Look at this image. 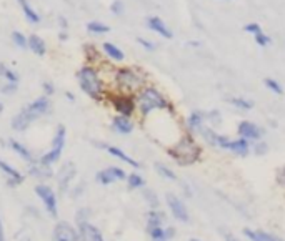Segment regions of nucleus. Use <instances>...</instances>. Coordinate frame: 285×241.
Segmentation results:
<instances>
[{"mask_svg": "<svg viewBox=\"0 0 285 241\" xmlns=\"http://www.w3.org/2000/svg\"><path fill=\"white\" fill-rule=\"evenodd\" d=\"M110 126L115 133H118V135H130L135 128V123H134V120L129 117L115 115L114 118H112Z\"/></svg>", "mask_w": 285, "mask_h": 241, "instance_id": "6ab92c4d", "label": "nucleus"}, {"mask_svg": "<svg viewBox=\"0 0 285 241\" xmlns=\"http://www.w3.org/2000/svg\"><path fill=\"white\" fill-rule=\"evenodd\" d=\"M2 113H4V103L0 102V115H2Z\"/></svg>", "mask_w": 285, "mask_h": 241, "instance_id": "bf43d9fd", "label": "nucleus"}, {"mask_svg": "<svg viewBox=\"0 0 285 241\" xmlns=\"http://www.w3.org/2000/svg\"><path fill=\"white\" fill-rule=\"evenodd\" d=\"M50 110H52L50 98L42 95V97L35 98L34 102H30L29 105H25L24 108L18 112L14 118H12L10 126L15 132H25L32 123L37 122L38 118L49 115Z\"/></svg>", "mask_w": 285, "mask_h": 241, "instance_id": "f03ea898", "label": "nucleus"}, {"mask_svg": "<svg viewBox=\"0 0 285 241\" xmlns=\"http://www.w3.org/2000/svg\"><path fill=\"white\" fill-rule=\"evenodd\" d=\"M34 193L35 196L40 200V203L44 205L45 211L50 218H57L58 216V198H57V191L52 188L49 183H37L34 186Z\"/></svg>", "mask_w": 285, "mask_h": 241, "instance_id": "0eeeda50", "label": "nucleus"}, {"mask_svg": "<svg viewBox=\"0 0 285 241\" xmlns=\"http://www.w3.org/2000/svg\"><path fill=\"white\" fill-rule=\"evenodd\" d=\"M110 10H112V13H115V15H122L124 13V4L120 2V0H115V2H112Z\"/></svg>", "mask_w": 285, "mask_h": 241, "instance_id": "49530a36", "label": "nucleus"}, {"mask_svg": "<svg viewBox=\"0 0 285 241\" xmlns=\"http://www.w3.org/2000/svg\"><path fill=\"white\" fill-rule=\"evenodd\" d=\"M27 175L30 178L37 180L38 183H47L49 180L54 178V166H47L38 162V160H35V162L29 163Z\"/></svg>", "mask_w": 285, "mask_h": 241, "instance_id": "2eb2a0df", "label": "nucleus"}, {"mask_svg": "<svg viewBox=\"0 0 285 241\" xmlns=\"http://www.w3.org/2000/svg\"><path fill=\"white\" fill-rule=\"evenodd\" d=\"M95 146H97V148H104L105 151L109 153L110 157H114V158H117V160H120L122 163L132 166V168H134V170L142 168L140 162H137L135 158H132L130 155H127V153H125V151L120 148V146H115V145H105V143H98V145H95Z\"/></svg>", "mask_w": 285, "mask_h": 241, "instance_id": "dca6fc26", "label": "nucleus"}, {"mask_svg": "<svg viewBox=\"0 0 285 241\" xmlns=\"http://www.w3.org/2000/svg\"><path fill=\"white\" fill-rule=\"evenodd\" d=\"M84 52H85V57H87V60H89V65H95L97 60L100 58V53H98V50L95 49V45H92V43L85 45Z\"/></svg>", "mask_w": 285, "mask_h": 241, "instance_id": "c9c22d12", "label": "nucleus"}, {"mask_svg": "<svg viewBox=\"0 0 285 241\" xmlns=\"http://www.w3.org/2000/svg\"><path fill=\"white\" fill-rule=\"evenodd\" d=\"M0 173L5 177V182H7L9 188H17L25 182V175L22 171H18L15 166H12L5 160H0Z\"/></svg>", "mask_w": 285, "mask_h": 241, "instance_id": "4468645a", "label": "nucleus"}, {"mask_svg": "<svg viewBox=\"0 0 285 241\" xmlns=\"http://www.w3.org/2000/svg\"><path fill=\"white\" fill-rule=\"evenodd\" d=\"M77 231H78V236H80V241H105L100 228L95 226L92 222L77 223Z\"/></svg>", "mask_w": 285, "mask_h": 241, "instance_id": "f3484780", "label": "nucleus"}, {"mask_svg": "<svg viewBox=\"0 0 285 241\" xmlns=\"http://www.w3.org/2000/svg\"><path fill=\"white\" fill-rule=\"evenodd\" d=\"M75 177H77V165L74 162L62 163V166L55 173L57 191L60 193V195H67L72 188V182L75 180Z\"/></svg>", "mask_w": 285, "mask_h": 241, "instance_id": "6e6552de", "label": "nucleus"}, {"mask_svg": "<svg viewBox=\"0 0 285 241\" xmlns=\"http://www.w3.org/2000/svg\"><path fill=\"white\" fill-rule=\"evenodd\" d=\"M198 137L203 140V143L210 146V148H218V138H220V133H217L212 126H203L198 133Z\"/></svg>", "mask_w": 285, "mask_h": 241, "instance_id": "393cba45", "label": "nucleus"}, {"mask_svg": "<svg viewBox=\"0 0 285 241\" xmlns=\"http://www.w3.org/2000/svg\"><path fill=\"white\" fill-rule=\"evenodd\" d=\"M90 216H92V211L87 206H84V208H78L75 213V223H80V222H90Z\"/></svg>", "mask_w": 285, "mask_h": 241, "instance_id": "ea45409f", "label": "nucleus"}, {"mask_svg": "<svg viewBox=\"0 0 285 241\" xmlns=\"http://www.w3.org/2000/svg\"><path fill=\"white\" fill-rule=\"evenodd\" d=\"M165 222H167V215L160 210H149L147 213H145V223H147V226L145 228H154V226H164Z\"/></svg>", "mask_w": 285, "mask_h": 241, "instance_id": "b1692460", "label": "nucleus"}, {"mask_svg": "<svg viewBox=\"0 0 285 241\" xmlns=\"http://www.w3.org/2000/svg\"><path fill=\"white\" fill-rule=\"evenodd\" d=\"M52 241H80L77 226L67 222H57L52 230Z\"/></svg>", "mask_w": 285, "mask_h": 241, "instance_id": "ddd939ff", "label": "nucleus"}, {"mask_svg": "<svg viewBox=\"0 0 285 241\" xmlns=\"http://www.w3.org/2000/svg\"><path fill=\"white\" fill-rule=\"evenodd\" d=\"M254 38H255V43H257L258 47H269V45L272 43V38L267 35V33H263V32L257 33V35H254Z\"/></svg>", "mask_w": 285, "mask_h": 241, "instance_id": "79ce46f5", "label": "nucleus"}, {"mask_svg": "<svg viewBox=\"0 0 285 241\" xmlns=\"http://www.w3.org/2000/svg\"><path fill=\"white\" fill-rule=\"evenodd\" d=\"M27 47L35 53V55H38V57H44L45 53H47V45H45L44 38L35 35V33L27 38Z\"/></svg>", "mask_w": 285, "mask_h": 241, "instance_id": "bb28decb", "label": "nucleus"}, {"mask_svg": "<svg viewBox=\"0 0 285 241\" xmlns=\"http://www.w3.org/2000/svg\"><path fill=\"white\" fill-rule=\"evenodd\" d=\"M42 90H44L45 97H50V95H54V93H55V86H54V83H50V82H44L42 83Z\"/></svg>", "mask_w": 285, "mask_h": 241, "instance_id": "de8ad7c7", "label": "nucleus"}, {"mask_svg": "<svg viewBox=\"0 0 285 241\" xmlns=\"http://www.w3.org/2000/svg\"><path fill=\"white\" fill-rule=\"evenodd\" d=\"M180 188H182V191H184L185 198H192V196H194V191H192V188H190V186H189L187 183H182Z\"/></svg>", "mask_w": 285, "mask_h": 241, "instance_id": "3c124183", "label": "nucleus"}, {"mask_svg": "<svg viewBox=\"0 0 285 241\" xmlns=\"http://www.w3.org/2000/svg\"><path fill=\"white\" fill-rule=\"evenodd\" d=\"M250 148H252V143L247 142L245 138H235V140H230L229 143V150L227 151H232L234 155L237 157H242V158H247L250 155Z\"/></svg>", "mask_w": 285, "mask_h": 241, "instance_id": "5701e85b", "label": "nucleus"}, {"mask_svg": "<svg viewBox=\"0 0 285 241\" xmlns=\"http://www.w3.org/2000/svg\"><path fill=\"white\" fill-rule=\"evenodd\" d=\"M12 42H14L18 49H27V37L22 32H12Z\"/></svg>", "mask_w": 285, "mask_h": 241, "instance_id": "58836bf2", "label": "nucleus"}, {"mask_svg": "<svg viewBox=\"0 0 285 241\" xmlns=\"http://www.w3.org/2000/svg\"><path fill=\"white\" fill-rule=\"evenodd\" d=\"M175 235H177V230H175V226H170V225H167V226H165V238H167V241L174 239V238H175Z\"/></svg>", "mask_w": 285, "mask_h": 241, "instance_id": "8fccbe9b", "label": "nucleus"}, {"mask_svg": "<svg viewBox=\"0 0 285 241\" xmlns=\"http://www.w3.org/2000/svg\"><path fill=\"white\" fill-rule=\"evenodd\" d=\"M102 49H104L105 55H107L110 60H114V62H122V60L125 58V53L120 50V47H117L112 42H104Z\"/></svg>", "mask_w": 285, "mask_h": 241, "instance_id": "cd10ccee", "label": "nucleus"}, {"mask_svg": "<svg viewBox=\"0 0 285 241\" xmlns=\"http://www.w3.org/2000/svg\"><path fill=\"white\" fill-rule=\"evenodd\" d=\"M242 235L247 238L249 241H285L280 236L274 235V233H269L265 230H252V228H243Z\"/></svg>", "mask_w": 285, "mask_h": 241, "instance_id": "aec40b11", "label": "nucleus"}, {"mask_svg": "<svg viewBox=\"0 0 285 241\" xmlns=\"http://www.w3.org/2000/svg\"><path fill=\"white\" fill-rule=\"evenodd\" d=\"M185 126H187L189 135H198L205 126V113L200 110H194L185 120Z\"/></svg>", "mask_w": 285, "mask_h": 241, "instance_id": "a211bd4d", "label": "nucleus"}, {"mask_svg": "<svg viewBox=\"0 0 285 241\" xmlns=\"http://www.w3.org/2000/svg\"><path fill=\"white\" fill-rule=\"evenodd\" d=\"M77 80L80 90L95 102H102L107 95V86H105L104 78L95 65L87 63L80 67V70L77 72Z\"/></svg>", "mask_w": 285, "mask_h": 241, "instance_id": "20e7f679", "label": "nucleus"}, {"mask_svg": "<svg viewBox=\"0 0 285 241\" xmlns=\"http://www.w3.org/2000/svg\"><path fill=\"white\" fill-rule=\"evenodd\" d=\"M165 205H167L170 215L174 216V220H177L178 223L190 222V213H189L187 205H185V202L178 195L169 191L167 195H165Z\"/></svg>", "mask_w": 285, "mask_h": 241, "instance_id": "9d476101", "label": "nucleus"}, {"mask_svg": "<svg viewBox=\"0 0 285 241\" xmlns=\"http://www.w3.org/2000/svg\"><path fill=\"white\" fill-rule=\"evenodd\" d=\"M84 190H85V183H80V185H75L74 188H70V196L74 198V200H77L78 198V195H82L84 193Z\"/></svg>", "mask_w": 285, "mask_h": 241, "instance_id": "a18cd8bd", "label": "nucleus"}, {"mask_svg": "<svg viewBox=\"0 0 285 241\" xmlns=\"http://www.w3.org/2000/svg\"><path fill=\"white\" fill-rule=\"evenodd\" d=\"M7 146L15 153V155H18V158H22L24 162H27V163H32V162H35V157H34V153H32L29 148H27V145H24L22 142H18V140H14V138H10L9 142H7Z\"/></svg>", "mask_w": 285, "mask_h": 241, "instance_id": "412c9836", "label": "nucleus"}, {"mask_svg": "<svg viewBox=\"0 0 285 241\" xmlns=\"http://www.w3.org/2000/svg\"><path fill=\"white\" fill-rule=\"evenodd\" d=\"M135 105H137V112L140 113L144 118L157 110H167V112L174 113L172 103L164 97V93L160 90L152 85H145L140 92L135 93Z\"/></svg>", "mask_w": 285, "mask_h": 241, "instance_id": "39448f33", "label": "nucleus"}, {"mask_svg": "<svg viewBox=\"0 0 285 241\" xmlns=\"http://www.w3.org/2000/svg\"><path fill=\"white\" fill-rule=\"evenodd\" d=\"M167 155L180 166H190L202 158V146L197 143L194 135L185 133L177 140L174 145L167 148Z\"/></svg>", "mask_w": 285, "mask_h": 241, "instance_id": "f257e3e1", "label": "nucleus"}, {"mask_svg": "<svg viewBox=\"0 0 285 241\" xmlns=\"http://www.w3.org/2000/svg\"><path fill=\"white\" fill-rule=\"evenodd\" d=\"M65 97H67V98L70 100V102H74V100H75V97H74V93H70V92H67V93H65Z\"/></svg>", "mask_w": 285, "mask_h": 241, "instance_id": "4d7b16f0", "label": "nucleus"}, {"mask_svg": "<svg viewBox=\"0 0 285 241\" xmlns=\"http://www.w3.org/2000/svg\"><path fill=\"white\" fill-rule=\"evenodd\" d=\"M21 241H32V238H30V236H22Z\"/></svg>", "mask_w": 285, "mask_h": 241, "instance_id": "13d9d810", "label": "nucleus"}, {"mask_svg": "<svg viewBox=\"0 0 285 241\" xmlns=\"http://www.w3.org/2000/svg\"><path fill=\"white\" fill-rule=\"evenodd\" d=\"M250 151L254 153L255 157H263V155H267L269 153V145L263 142V140H260V142H255V143H252V148Z\"/></svg>", "mask_w": 285, "mask_h": 241, "instance_id": "4c0bfd02", "label": "nucleus"}, {"mask_svg": "<svg viewBox=\"0 0 285 241\" xmlns=\"http://www.w3.org/2000/svg\"><path fill=\"white\" fill-rule=\"evenodd\" d=\"M237 135L240 138H245L250 143L252 142L255 143V142H260V140L263 138L265 132L257 123L249 122V120H242V122L237 125Z\"/></svg>", "mask_w": 285, "mask_h": 241, "instance_id": "f8f14e48", "label": "nucleus"}, {"mask_svg": "<svg viewBox=\"0 0 285 241\" xmlns=\"http://www.w3.org/2000/svg\"><path fill=\"white\" fill-rule=\"evenodd\" d=\"M229 103L234 105L235 108L242 110V112H249L254 108V102H252V100H247L245 97H232V98H229Z\"/></svg>", "mask_w": 285, "mask_h": 241, "instance_id": "473e14b6", "label": "nucleus"}, {"mask_svg": "<svg viewBox=\"0 0 285 241\" xmlns=\"http://www.w3.org/2000/svg\"><path fill=\"white\" fill-rule=\"evenodd\" d=\"M190 241H200V239H197V238H192Z\"/></svg>", "mask_w": 285, "mask_h": 241, "instance_id": "052dcab7", "label": "nucleus"}, {"mask_svg": "<svg viewBox=\"0 0 285 241\" xmlns=\"http://www.w3.org/2000/svg\"><path fill=\"white\" fill-rule=\"evenodd\" d=\"M21 82V78H18V73L14 72L12 69H9L7 65L0 63V86L7 85V83H14V85H18Z\"/></svg>", "mask_w": 285, "mask_h": 241, "instance_id": "a878e982", "label": "nucleus"}, {"mask_svg": "<svg viewBox=\"0 0 285 241\" xmlns=\"http://www.w3.org/2000/svg\"><path fill=\"white\" fill-rule=\"evenodd\" d=\"M147 27L152 32L158 33V35L164 37V38H172V37H174V33H172V30L169 29L167 24H165L160 17H155V15L149 17L147 18Z\"/></svg>", "mask_w": 285, "mask_h": 241, "instance_id": "4be33fe9", "label": "nucleus"}, {"mask_svg": "<svg viewBox=\"0 0 285 241\" xmlns=\"http://www.w3.org/2000/svg\"><path fill=\"white\" fill-rule=\"evenodd\" d=\"M150 241H167L165 238V226H154V228H145Z\"/></svg>", "mask_w": 285, "mask_h": 241, "instance_id": "72a5a7b5", "label": "nucleus"}, {"mask_svg": "<svg viewBox=\"0 0 285 241\" xmlns=\"http://www.w3.org/2000/svg\"><path fill=\"white\" fill-rule=\"evenodd\" d=\"M110 105H112V108L117 112V115H122V117L132 118L137 112L135 95H127V93L117 92L110 97Z\"/></svg>", "mask_w": 285, "mask_h": 241, "instance_id": "1a4fd4ad", "label": "nucleus"}, {"mask_svg": "<svg viewBox=\"0 0 285 241\" xmlns=\"http://www.w3.org/2000/svg\"><path fill=\"white\" fill-rule=\"evenodd\" d=\"M263 85L267 86V89L272 92V93H275V95H282L283 93V86L277 82L275 78H272V77H267V78H263Z\"/></svg>", "mask_w": 285, "mask_h": 241, "instance_id": "e433bc0d", "label": "nucleus"}, {"mask_svg": "<svg viewBox=\"0 0 285 241\" xmlns=\"http://www.w3.org/2000/svg\"><path fill=\"white\" fill-rule=\"evenodd\" d=\"M112 82L118 93L135 95L147 85V75L137 67H118L114 70Z\"/></svg>", "mask_w": 285, "mask_h": 241, "instance_id": "7ed1b4c3", "label": "nucleus"}, {"mask_svg": "<svg viewBox=\"0 0 285 241\" xmlns=\"http://www.w3.org/2000/svg\"><path fill=\"white\" fill-rule=\"evenodd\" d=\"M125 182H127V188L129 190H144L145 185H147L145 178L138 171L127 173V180H125Z\"/></svg>", "mask_w": 285, "mask_h": 241, "instance_id": "c85d7f7f", "label": "nucleus"}, {"mask_svg": "<svg viewBox=\"0 0 285 241\" xmlns=\"http://www.w3.org/2000/svg\"><path fill=\"white\" fill-rule=\"evenodd\" d=\"M58 24H60V29H62L64 32L67 30L69 24H67V20H65V17H58Z\"/></svg>", "mask_w": 285, "mask_h": 241, "instance_id": "603ef678", "label": "nucleus"}, {"mask_svg": "<svg viewBox=\"0 0 285 241\" xmlns=\"http://www.w3.org/2000/svg\"><path fill=\"white\" fill-rule=\"evenodd\" d=\"M205 122H209V123H222V115H220V112L218 110H212L209 113H205Z\"/></svg>", "mask_w": 285, "mask_h": 241, "instance_id": "a19ab883", "label": "nucleus"}, {"mask_svg": "<svg viewBox=\"0 0 285 241\" xmlns=\"http://www.w3.org/2000/svg\"><path fill=\"white\" fill-rule=\"evenodd\" d=\"M154 168H155V171H157V175L160 177V178H164V180H167V182H177L178 180V177H177V173L170 168V166H167L165 163H155L154 165Z\"/></svg>", "mask_w": 285, "mask_h": 241, "instance_id": "c756f323", "label": "nucleus"}, {"mask_svg": "<svg viewBox=\"0 0 285 241\" xmlns=\"http://www.w3.org/2000/svg\"><path fill=\"white\" fill-rule=\"evenodd\" d=\"M17 2H18V5H21L25 18H27L30 24H38V22H40V15H38V13L32 9V5L29 4V0H17Z\"/></svg>", "mask_w": 285, "mask_h": 241, "instance_id": "7c9ffc66", "label": "nucleus"}, {"mask_svg": "<svg viewBox=\"0 0 285 241\" xmlns=\"http://www.w3.org/2000/svg\"><path fill=\"white\" fill-rule=\"evenodd\" d=\"M142 196H144V202L147 203L149 210H157L158 206H160V198H158L157 191L152 190V188H144L142 190Z\"/></svg>", "mask_w": 285, "mask_h": 241, "instance_id": "2f4dec72", "label": "nucleus"}, {"mask_svg": "<svg viewBox=\"0 0 285 241\" xmlns=\"http://www.w3.org/2000/svg\"><path fill=\"white\" fill-rule=\"evenodd\" d=\"M69 38V35H67V32H60V33H58V40H60V42H65V40H67Z\"/></svg>", "mask_w": 285, "mask_h": 241, "instance_id": "6e6d98bb", "label": "nucleus"}, {"mask_svg": "<svg viewBox=\"0 0 285 241\" xmlns=\"http://www.w3.org/2000/svg\"><path fill=\"white\" fill-rule=\"evenodd\" d=\"M65 145H67V128L64 125H58L57 130L54 133V138H52L50 148L40 155L37 160L47 166H54L58 163V160L62 158V153L65 150Z\"/></svg>", "mask_w": 285, "mask_h": 241, "instance_id": "423d86ee", "label": "nucleus"}, {"mask_svg": "<svg viewBox=\"0 0 285 241\" xmlns=\"http://www.w3.org/2000/svg\"><path fill=\"white\" fill-rule=\"evenodd\" d=\"M243 30L247 32V33H252V35H257V33L263 32V30H262V27L258 25L257 22H250V24H247V25L243 27Z\"/></svg>", "mask_w": 285, "mask_h": 241, "instance_id": "c03bdc74", "label": "nucleus"}, {"mask_svg": "<svg viewBox=\"0 0 285 241\" xmlns=\"http://www.w3.org/2000/svg\"><path fill=\"white\" fill-rule=\"evenodd\" d=\"M0 241H7V238H5V230H4V222H2V218H0Z\"/></svg>", "mask_w": 285, "mask_h": 241, "instance_id": "864d4df0", "label": "nucleus"}, {"mask_svg": "<svg viewBox=\"0 0 285 241\" xmlns=\"http://www.w3.org/2000/svg\"><path fill=\"white\" fill-rule=\"evenodd\" d=\"M137 42H138V45H140V47H144V49L147 50V52H154L157 49V45L154 42H150V40L144 38V37H138Z\"/></svg>", "mask_w": 285, "mask_h": 241, "instance_id": "37998d69", "label": "nucleus"}, {"mask_svg": "<svg viewBox=\"0 0 285 241\" xmlns=\"http://www.w3.org/2000/svg\"><path fill=\"white\" fill-rule=\"evenodd\" d=\"M125 180H127V171L117 165L107 166V168L95 173V182L100 186H110L117 182H125Z\"/></svg>", "mask_w": 285, "mask_h": 241, "instance_id": "9b49d317", "label": "nucleus"}, {"mask_svg": "<svg viewBox=\"0 0 285 241\" xmlns=\"http://www.w3.org/2000/svg\"><path fill=\"white\" fill-rule=\"evenodd\" d=\"M223 239H225V241H240L237 236L232 235V233H225V235H223Z\"/></svg>", "mask_w": 285, "mask_h": 241, "instance_id": "5fc2aeb1", "label": "nucleus"}, {"mask_svg": "<svg viewBox=\"0 0 285 241\" xmlns=\"http://www.w3.org/2000/svg\"><path fill=\"white\" fill-rule=\"evenodd\" d=\"M87 30L90 33H95V35H102V33L110 32V27L102 22H97V20H92V22L87 24Z\"/></svg>", "mask_w": 285, "mask_h": 241, "instance_id": "f704fd0d", "label": "nucleus"}, {"mask_svg": "<svg viewBox=\"0 0 285 241\" xmlns=\"http://www.w3.org/2000/svg\"><path fill=\"white\" fill-rule=\"evenodd\" d=\"M275 180H277V183H278V185L283 186V188H285V165H283V166H280V168L277 170Z\"/></svg>", "mask_w": 285, "mask_h": 241, "instance_id": "09e8293b", "label": "nucleus"}]
</instances>
